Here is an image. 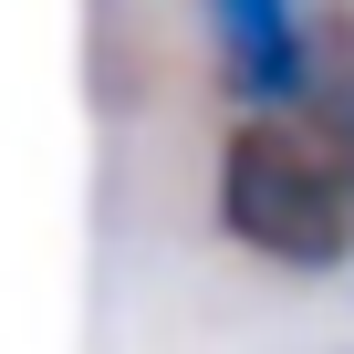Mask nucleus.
I'll return each mask as SVG.
<instances>
[{
  "label": "nucleus",
  "instance_id": "f257e3e1",
  "mask_svg": "<svg viewBox=\"0 0 354 354\" xmlns=\"http://www.w3.org/2000/svg\"><path fill=\"white\" fill-rule=\"evenodd\" d=\"M219 230L271 271H344L354 261V125L302 94L261 104L219 146Z\"/></svg>",
  "mask_w": 354,
  "mask_h": 354
},
{
  "label": "nucleus",
  "instance_id": "f03ea898",
  "mask_svg": "<svg viewBox=\"0 0 354 354\" xmlns=\"http://www.w3.org/2000/svg\"><path fill=\"white\" fill-rule=\"evenodd\" d=\"M209 42H219V84L261 115V104H302L323 73V32L302 0H209Z\"/></svg>",
  "mask_w": 354,
  "mask_h": 354
}]
</instances>
